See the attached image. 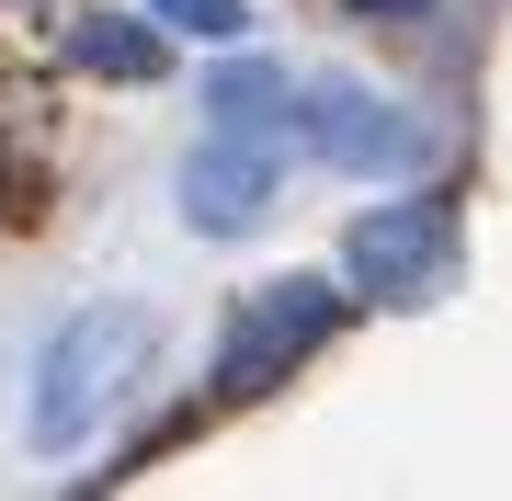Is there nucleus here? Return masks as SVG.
I'll use <instances>...</instances> for the list:
<instances>
[{
    "label": "nucleus",
    "mask_w": 512,
    "mask_h": 501,
    "mask_svg": "<svg viewBox=\"0 0 512 501\" xmlns=\"http://www.w3.org/2000/svg\"><path fill=\"white\" fill-rule=\"evenodd\" d=\"M148 353H160V319H148L137 297H103V308H80L69 331L46 342V365H35V410H23V433H35L46 456H69V445H92V433L126 410V388L148 376Z\"/></svg>",
    "instance_id": "1"
},
{
    "label": "nucleus",
    "mask_w": 512,
    "mask_h": 501,
    "mask_svg": "<svg viewBox=\"0 0 512 501\" xmlns=\"http://www.w3.org/2000/svg\"><path fill=\"white\" fill-rule=\"evenodd\" d=\"M330 331H342V285H330V274H274V285H251V297L228 308V331H217V399L285 388Z\"/></svg>",
    "instance_id": "2"
},
{
    "label": "nucleus",
    "mask_w": 512,
    "mask_h": 501,
    "mask_svg": "<svg viewBox=\"0 0 512 501\" xmlns=\"http://www.w3.org/2000/svg\"><path fill=\"white\" fill-rule=\"evenodd\" d=\"M342 274L365 285L376 308H433L456 285V205L444 194H399V205H365L342 228Z\"/></svg>",
    "instance_id": "3"
},
{
    "label": "nucleus",
    "mask_w": 512,
    "mask_h": 501,
    "mask_svg": "<svg viewBox=\"0 0 512 501\" xmlns=\"http://www.w3.org/2000/svg\"><path fill=\"white\" fill-rule=\"evenodd\" d=\"M296 137H308V149L330 160V171H421V126L387 92H365V80H308V92H296Z\"/></svg>",
    "instance_id": "4"
},
{
    "label": "nucleus",
    "mask_w": 512,
    "mask_h": 501,
    "mask_svg": "<svg viewBox=\"0 0 512 501\" xmlns=\"http://www.w3.org/2000/svg\"><path fill=\"white\" fill-rule=\"evenodd\" d=\"M183 217L205 228V240L262 228V217H274V149H262V137H217V126H205V149L183 160Z\"/></svg>",
    "instance_id": "5"
},
{
    "label": "nucleus",
    "mask_w": 512,
    "mask_h": 501,
    "mask_svg": "<svg viewBox=\"0 0 512 501\" xmlns=\"http://www.w3.org/2000/svg\"><path fill=\"white\" fill-rule=\"evenodd\" d=\"M205 126H217V137H262V149H285V126H296V80L274 69V57H228V69L205 80Z\"/></svg>",
    "instance_id": "6"
},
{
    "label": "nucleus",
    "mask_w": 512,
    "mask_h": 501,
    "mask_svg": "<svg viewBox=\"0 0 512 501\" xmlns=\"http://www.w3.org/2000/svg\"><path fill=\"white\" fill-rule=\"evenodd\" d=\"M57 57L92 69V80H160V23H148V0H137V12H80Z\"/></svg>",
    "instance_id": "7"
},
{
    "label": "nucleus",
    "mask_w": 512,
    "mask_h": 501,
    "mask_svg": "<svg viewBox=\"0 0 512 501\" xmlns=\"http://www.w3.org/2000/svg\"><path fill=\"white\" fill-rule=\"evenodd\" d=\"M171 35H205V46H239L251 35V0H148Z\"/></svg>",
    "instance_id": "8"
},
{
    "label": "nucleus",
    "mask_w": 512,
    "mask_h": 501,
    "mask_svg": "<svg viewBox=\"0 0 512 501\" xmlns=\"http://www.w3.org/2000/svg\"><path fill=\"white\" fill-rule=\"evenodd\" d=\"M353 12H421V0H353Z\"/></svg>",
    "instance_id": "9"
}]
</instances>
